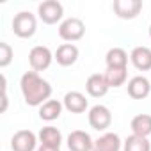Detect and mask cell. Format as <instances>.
Wrapping results in <instances>:
<instances>
[{
	"label": "cell",
	"instance_id": "9c48e42d",
	"mask_svg": "<svg viewBox=\"0 0 151 151\" xmlns=\"http://www.w3.org/2000/svg\"><path fill=\"white\" fill-rule=\"evenodd\" d=\"M94 140L84 130H75L68 135V147L69 151H93Z\"/></svg>",
	"mask_w": 151,
	"mask_h": 151
},
{
	"label": "cell",
	"instance_id": "4fadbf2b",
	"mask_svg": "<svg viewBox=\"0 0 151 151\" xmlns=\"http://www.w3.org/2000/svg\"><path fill=\"white\" fill-rule=\"evenodd\" d=\"M130 60L139 71H149L151 69V48L147 46H135L130 53Z\"/></svg>",
	"mask_w": 151,
	"mask_h": 151
},
{
	"label": "cell",
	"instance_id": "603a6c76",
	"mask_svg": "<svg viewBox=\"0 0 151 151\" xmlns=\"http://www.w3.org/2000/svg\"><path fill=\"white\" fill-rule=\"evenodd\" d=\"M36 151H60V149H59V147H50V146H43V144H41Z\"/></svg>",
	"mask_w": 151,
	"mask_h": 151
},
{
	"label": "cell",
	"instance_id": "30bf717a",
	"mask_svg": "<svg viewBox=\"0 0 151 151\" xmlns=\"http://www.w3.org/2000/svg\"><path fill=\"white\" fill-rule=\"evenodd\" d=\"M126 87H128V96L133 98V100H144L151 93V84H149V80L146 77H142V75L130 78Z\"/></svg>",
	"mask_w": 151,
	"mask_h": 151
},
{
	"label": "cell",
	"instance_id": "7a4b0ae2",
	"mask_svg": "<svg viewBox=\"0 0 151 151\" xmlns=\"http://www.w3.org/2000/svg\"><path fill=\"white\" fill-rule=\"evenodd\" d=\"M37 30V20L32 13L29 11H22L18 14H14L13 18V32L22 37V39H29L36 34Z\"/></svg>",
	"mask_w": 151,
	"mask_h": 151
},
{
	"label": "cell",
	"instance_id": "cb8c5ba5",
	"mask_svg": "<svg viewBox=\"0 0 151 151\" xmlns=\"http://www.w3.org/2000/svg\"><path fill=\"white\" fill-rule=\"evenodd\" d=\"M149 37H151V25H149Z\"/></svg>",
	"mask_w": 151,
	"mask_h": 151
},
{
	"label": "cell",
	"instance_id": "52a82bcc",
	"mask_svg": "<svg viewBox=\"0 0 151 151\" xmlns=\"http://www.w3.org/2000/svg\"><path fill=\"white\" fill-rule=\"evenodd\" d=\"M112 9H114L117 18H121V20H133L142 11V2L140 0H116V2L112 4Z\"/></svg>",
	"mask_w": 151,
	"mask_h": 151
},
{
	"label": "cell",
	"instance_id": "8fae6325",
	"mask_svg": "<svg viewBox=\"0 0 151 151\" xmlns=\"http://www.w3.org/2000/svg\"><path fill=\"white\" fill-rule=\"evenodd\" d=\"M62 105L71 114H82V112L87 110V100L78 91H69V93H66V96L62 100Z\"/></svg>",
	"mask_w": 151,
	"mask_h": 151
},
{
	"label": "cell",
	"instance_id": "e0dca14e",
	"mask_svg": "<svg viewBox=\"0 0 151 151\" xmlns=\"http://www.w3.org/2000/svg\"><path fill=\"white\" fill-rule=\"evenodd\" d=\"M62 109H64V105L59 100H48L46 103H43L39 107V117L43 121H48V123L50 121H55V119L60 117Z\"/></svg>",
	"mask_w": 151,
	"mask_h": 151
},
{
	"label": "cell",
	"instance_id": "ac0fdd59",
	"mask_svg": "<svg viewBox=\"0 0 151 151\" xmlns=\"http://www.w3.org/2000/svg\"><path fill=\"white\" fill-rule=\"evenodd\" d=\"M39 142L43 146H50V147H59L62 144V133L55 128V126H45L39 132Z\"/></svg>",
	"mask_w": 151,
	"mask_h": 151
},
{
	"label": "cell",
	"instance_id": "44dd1931",
	"mask_svg": "<svg viewBox=\"0 0 151 151\" xmlns=\"http://www.w3.org/2000/svg\"><path fill=\"white\" fill-rule=\"evenodd\" d=\"M128 78L126 69H107L105 71V80L109 87H121Z\"/></svg>",
	"mask_w": 151,
	"mask_h": 151
},
{
	"label": "cell",
	"instance_id": "ba28073f",
	"mask_svg": "<svg viewBox=\"0 0 151 151\" xmlns=\"http://www.w3.org/2000/svg\"><path fill=\"white\" fill-rule=\"evenodd\" d=\"M37 144V137L30 130H18L11 139L13 151H34Z\"/></svg>",
	"mask_w": 151,
	"mask_h": 151
},
{
	"label": "cell",
	"instance_id": "9a60e30c",
	"mask_svg": "<svg viewBox=\"0 0 151 151\" xmlns=\"http://www.w3.org/2000/svg\"><path fill=\"white\" fill-rule=\"evenodd\" d=\"M121 146H123V142H121L119 135L114 132H107L100 139L94 140L93 151H119Z\"/></svg>",
	"mask_w": 151,
	"mask_h": 151
},
{
	"label": "cell",
	"instance_id": "7c38bea8",
	"mask_svg": "<svg viewBox=\"0 0 151 151\" xmlns=\"http://www.w3.org/2000/svg\"><path fill=\"white\" fill-rule=\"evenodd\" d=\"M55 60L57 64L68 68V66H73L75 62L78 60V48L75 46L73 43H64L57 48L55 52Z\"/></svg>",
	"mask_w": 151,
	"mask_h": 151
},
{
	"label": "cell",
	"instance_id": "8992f818",
	"mask_svg": "<svg viewBox=\"0 0 151 151\" xmlns=\"http://www.w3.org/2000/svg\"><path fill=\"white\" fill-rule=\"evenodd\" d=\"M87 119H89L91 128H94L98 132H105L112 124V114H110V110L105 105H94L89 110Z\"/></svg>",
	"mask_w": 151,
	"mask_h": 151
},
{
	"label": "cell",
	"instance_id": "ffe728a7",
	"mask_svg": "<svg viewBox=\"0 0 151 151\" xmlns=\"http://www.w3.org/2000/svg\"><path fill=\"white\" fill-rule=\"evenodd\" d=\"M123 151H151V144L147 137H139L132 133L123 142Z\"/></svg>",
	"mask_w": 151,
	"mask_h": 151
},
{
	"label": "cell",
	"instance_id": "277c9868",
	"mask_svg": "<svg viewBox=\"0 0 151 151\" xmlns=\"http://www.w3.org/2000/svg\"><path fill=\"white\" fill-rule=\"evenodd\" d=\"M37 14H39V20L46 25H53L57 22L62 20L64 16V7L60 2L57 0H45L37 6Z\"/></svg>",
	"mask_w": 151,
	"mask_h": 151
},
{
	"label": "cell",
	"instance_id": "d6986e66",
	"mask_svg": "<svg viewBox=\"0 0 151 151\" xmlns=\"http://www.w3.org/2000/svg\"><path fill=\"white\" fill-rule=\"evenodd\" d=\"M130 126H132L133 135L147 137V135H151V116L149 114H139L132 119Z\"/></svg>",
	"mask_w": 151,
	"mask_h": 151
},
{
	"label": "cell",
	"instance_id": "5b68a950",
	"mask_svg": "<svg viewBox=\"0 0 151 151\" xmlns=\"http://www.w3.org/2000/svg\"><path fill=\"white\" fill-rule=\"evenodd\" d=\"M53 59H55V55L50 52L48 46H43V45H37L29 52V64H30L32 71H36V73L48 69Z\"/></svg>",
	"mask_w": 151,
	"mask_h": 151
},
{
	"label": "cell",
	"instance_id": "6da1fadb",
	"mask_svg": "<svg viewBox=\"0 0 151 151\" xmlns=\"http://www.w3.org/2000/svg\"><path fill=\"white\" fill-rule=\"evenodd\" d=\"M20 89L23 94V100L29 107H41L46 103L52 96V86L48 80L39 77L36 71H27L20 80Z\"/></svg>",
	"mask_w": 151,
	"mask_h": 151
},
{
	"label": "cell",
	"instance_id": "2e32d148",
	"mask_svg": "<svg viewBox=\"0 0 151 151\" xmlns=\"http://www.w3.org/2000/svg\"><path fill=\"white\" fill-rule=\"evenodd\" d=\"M105 62H107V69H126L128 53L123 48H117V46L116 48H110L107 52Z\"/></svg>",
	"mask_w": 151,
	"mask_h": 151
},
{
	"label": "cell",
	"instance_id": "3957f363",
	"mask_svg": "<svg viewBox=\"0 0 151 151\" xmlns=\"http://www.w3.org/2000/svg\"><path fill=\"white\" fill-rule=\"evenodd\" d=\"M86 34V25L80 18H66L60 25H59V36L64 41H78L82 39Z\"/></svg>",
	"mask_w": 151,
	"mask_h": 151
},
{
	"label": "cell",
	"instance_id": "5bb4252c",
	"mask_svg": "<svg viewBox=\"0 0 151 151\" xmlns=\"http://www.w3.org/2000/svg\"><path fill=\"white\" fill-rule=\"evenodd\" d=\"M86 89H87L89 96H93V98H101V96H105V94L109 93L110 87H109V84H107V80H105V75L94 73V75H91V77L87 78Z\"/></svg>",
	"mask_w": 151,
	"mask_h": 151
},
{
	"label": "cell",
	"instance_id": "7402d4cb",
	"mask_svg": "<svg viewBox=\"0 0 151 151\" xmlns=\"http://www.w3.org/2000/svg\"><path fill=\"white\" fill-rule=\"evenodd\" d=\"M13 48H11V45H7V43H0V68H7L9 64H11V60H13Z\"/></svg>",
	"mask_w": 151,
	"mask_h": 151
}]
</instances>
